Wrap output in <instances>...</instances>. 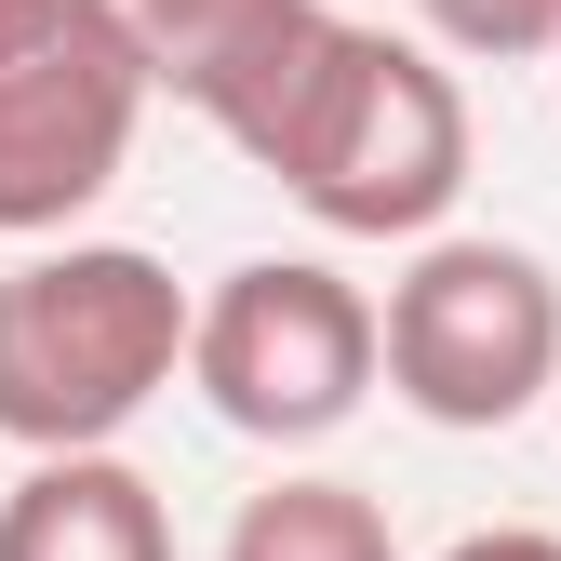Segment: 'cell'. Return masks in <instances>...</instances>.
<instances>
[{"instance_id": "13", "label": "cell", "mask_w": 561, "mask_h": 561, "mask_svg": "<svg viewBox=\"0 0 561 561\" xmlns=\"http://www.w3.org/2000/svg\"><path fill=\"white\" fill-rule=\"evenodd\" d=\"M548 401H561V388H548Z\"/></svg>"}, {"instance_id": "10", "label": "cell", "mask_w": 561, "mask_h": 561, "mask_svg": "<svg viewBox=\"0 0 561 561\" xmlns=\"http://www.w3.org/2000/svg\"><path fill=\"white\" fill-rule=\"evenodd\" d=\"M442 561H561V535H548V522H481V535H455Z\"/></svg>"}, {"instance_id": "9", "label": "cell", "mask_w": 561, "mask_h": 561, "mask_svg": "<svg viewBox=\"0 0 561 561\" xmlns=\"http://www.w3.org/2000/svg\"><path fill=\"white\" fill-rule=\"evenodd\" d=\"M414 14H428V41L468 54V67H535L548 27H561V0H414Z\"/></svg>"}, {"instance_id": "4", "label": "cell", "mask_w": 561, "mask_h": 561, "mask_svg": "<svg viewBox=\"0 0 561 561\" xmlns=\"http://www.w3.org/2000/svg\"><path fill=\"white\" fill-rule=\"evenodd\" d=\"M187 388L215 401V428L308 455L375 401V295L321 254H241L215 295H187Z\"/></svg>"}, {"instance_id": "11", "label": "cell", "mask_w": 561, "mask_h": 561, "mask_svg": "<svg viewBox=\"0 0 561 561\" xmlns=\"http://www.w3.org/2000/svg\"><path fill=\"white\" fill-rule=\"evenodd\" d=\"M54 14H67V0H0V54H14V41H41Z\"/></svg>"}, {"instance_id": "7", "label": "cell", "mask_w": 561, "mask_h": 561, "mask_svg": "<svg viewBox=\"0 0 561 561\" xmlns=\"http://www.w3.org/2000/svg\"><path fill=\"white\" fill-rule=\"evenodd\" d=\"M0 561H174V508L121 442L27 455V481L0 495Z\"/></svg>"}, {"instance_id": "2", "label": "cell", "mask_w": 561, "mask_h": 561, "mask_svg": "<svg viewBox=\"0 0 561 561\" xmlns=\"http://www.w3.org/2000/svg\"><path fill=\"white\" fill-rule=\"evenodd\" d=\"M187 375V280L134 241H27L0 267V442L81 455Z\"/></svg>"}, {"instance_id": "3", "label": "cell", "mask_w": 561, "mask_h": 561, "mask_svg": "<svg viewBox=\"0 0 561 561\" xmlns=\"http://www.w3.org/2000/svg\"><path fill=\"white\" fill-rule=\"evenodd\" d=\"M375 375L401 414L481 442L522 428V414L561 388V267L535 241H481V228H428L414 267L375 308Z\"/></svg>"}, {"instance_id": "1", "label": "cell", "mask_w": 561, "mask_h": 561, "mask_svg": "<svg viewBox=\"0 0 561 561\" xmlns=\"http://www.w3.org/2000/svg\"><path fill=\"white\" fill-rule=\"evenodd\" d=\"M241 161L280 201H308L334 241H428L468 201V94H455L442 41L321 14L308 67L280 81V107Z\"/></svg>"}, {"instance_id": "6", "label": "cell", "mask_w": 561, "mask_h": 561, "mask_svg": "<svg viewBox=\"0 0 561 561\" xmlns=\"http://www.w3.org/2000/svg\"><path fill=\"white\" fill-rule=\"evenodd\" d=\"M121 14H134V54H148V94L201 107L228 148H254L334 0H121Z\"/></svg>"}, {"instance_id": "8", "label": "cell", "mask_w": 561, "mask_h": 561, "mask_svg": "<svg viewBox=\"0 0 561 561\" xmlns=\"http://www.w3.org/2000/svg\"><path fill=\"white\" fill-rule=\"evenodd\" d=\"M215 561H401V535H388V508L362 495V481L280 468L267 495H241V522H228Z\"/></svg>"}, {"instance_id": "5", "label": "cell", "mask_w": 561, "mask_h": 561, "mask_svg": "<svg viewBox=\"0 0 561 561\" xmlns=\"http://www.w3.org/2000/svg\"><path fill=\"white\" fill-rule=\"evenodd\" d=\"M148 121V54H134L121 0H67L41 41L0 54V241L81 228L134 161Z\"/></svg>"}, {"instance_id": "12", "label": "cell", "mask_w": 561, "mask_h": 561, "mask_svg": "<svg viewBox=\"0 0 561 561\" xmlns=\"http://www.w3.org/2000/svg\"><path fill=\"white\" fill-rule=\"evenodd\" d=\"M535 67H561V27H548V54H535Z\"/></svg>"}]
</instances>
